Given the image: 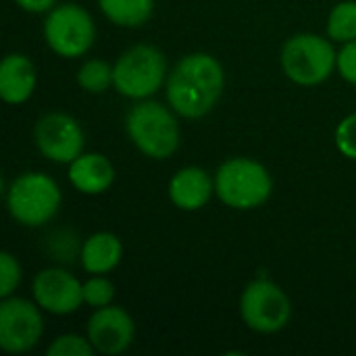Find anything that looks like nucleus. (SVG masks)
Returning <instances> with one entry per match:
<instances>
[{
	"instance_id": "obj_1",
	"label": "nucleus",
	"mask_w": 356,
	"mask_h": 356,
	"mask_svg": "<svg viewBox=\"0 0 356 356\" xmlns=\"http://www.w3.org/2000/svg\"><path fill=\"white\" fill-rule=\"evenodd\" d=\"M225 88V73L221 63L207 54L194 52L184 56L167 77V102L186 117L198 119L215 108Z\"/></svg>"
},
{
	"instance_id": "obj_2",
	"label": "nucleus",
	"mask_w": 356,
	"mask_h": 356,
	"mask_svg": "<svg viewBox=\"0 0 356 356\" xmlns=\"http://www.w3.org/2000/svg\"><path fill=\"white\" fill-rule=\"evenodd\" d=\"M173 113V108L148 98L129 108L125 129L142 154L163 161L177 150L181 131Z\"/></svg>"
},
{
	"instance_id": "obj_3",
	"label": "nucleus",
	"mask_w": 356,
	"mask_h": 356,
	"mask_svg": "<svg viewBox=\"0 0 356 356\" xmlns=\"http://www.w3.org/2000/svg\"><path fill=\"white\" fill-rule=\"evenodd\" d=\"M273 179L259 161L236 156L225 161L215 175V194L236 211H250L269 200Z\"/></svg>"
},
{
	"instance_id": "obj_4",
	"label": "nucleus",
	"mask_w": 356,
	"mask_h": 356,
	"mask_svg": "<svg viewBox=\"0 0 356 356\" xmlns=\"http://www.w3.org/2000/svg\"><path fill=\"white\" fill-rule=\"evenodd\" d=\"M60 200L63 196L56 181L40 171L19 175L6 190L10 217L25 227H40L48 223L58 213Z\"/></svg>"
},
{
	"instance_id": "obj_5",
	"label": "nucleus",
	"mask_w": 356,
	"mask_h": 356,
	"mask_svg": "<svg viewBox=\"0 0 356 356\" xmlns=\"http://www.w3.org/2000/svg\"><path fill=\"white\" fill-rule=\"evenodd\" d=\"M338 65V52L327 38L296 33L282 48V69L298 86L323 83Z\"/></svg>"
},
{
	"instance_id": "obj_6",
	"label": "nucleus",
	"mask_w": 356,
	"mask_h": 356,
	"mask_svg": "<svg viewBox=\"0 0 356 356\" xmlns=\"http://www.w3.org/2000/svg\"><path fill=\"white\" fill-rule=\"evenodd\" d=\"M113 71L119 94L134 100H146L163 88L167 79V60L156 46L136 44L117 58Z\"/></svg>"
},
{
	"instance_id": "obj_7",
	"label": "nucleus",
	"mask_w": 356,
	"mask_h": 356,
	"mask_svg": "<svg viewBox=\"0 0 356 356\" xmlns=\"http://www.w3.org/2000/svg\"><path fill=\"white\" fill-rule=\"evenodd\" d=\"M44 40L58 56H83L96 40L94 19L75 2L54 6L44 21Z\"/></svg>"
},
{
	"instance_id": "obj_8",
	"label": "nucleus",
	"mask_w": 356,
	"mask_h": 356,
	"mask_svg": "<svg viewBox=\"0 0 356 356\" xmlns=\"http://www.w3.org/2000/svg\"><path fill=\"white\" fill-rule=\"evenodd\" d=\"M240 315L252 332L275 334L290 323L292 302L275 282L261 277L244 288L240 298Z\"/></svg>"
},
{
	"instance_id": "obj_9",
	"label": "nucleus",
	"mask_w": 356,
	"mask_h": 356,
	"mask_svg": "<svg viewBox=\"0 0 356 356\" xmlns=\"http://www.w3.org/2000/svg\"><path fill=\"white\" fill-rule=\"evenodd\" d=\"M44 334L38 302L25 298H2L0 305V348L10 355L31 350Z\"/></svg>"
},
{
	"instance_id": "obj_10",
	"label": "nucleus",
	"mask_w": 356,
	"mask_h": 356,
	"mask_svg": "<svg viewBox=\"0 0 356 356\" xmlns=\"http://www.w3.org/2000/svg\"><path fill=\"white\" fill-rule=\"evenodd\" d=\"M38 150L52 163H73L86 146V136L77 119L67 113H48L40 117L33 129Z\"/></svg>"
},
{
	"instance_id": "obj_11",
	"label": "nucleus",
	"mask_w": 356,
	"mask_h": 356,
	"mask_svg": "<svg viewBox=\"0 0 356 356\" xmlns=\"http://www.w3.org/2000/svg\"><path fill=\"white\" fill-rule=\"evenodd\" d=\"M33 300L52 315H71L83 302V284L65 269H44L33 277Z\"/></svg>"
},
{
	"instance_id": "obj_12",
	"label": "nucleus",
	"mask_w": 356,
	"mask_h": 356,
	"mask_svg": "<svg viewBox=\"0 0 356 356\" xmlns=\"http://www.w3.org/2000/svg\"><path fill=\"white\" fill-rule=\"evenodd\" d=\"M88 338L96 353L117 356L131 346L136 338V325L129 313L121 307L111 305L94 309V315L88 321Z\"/></svg>"
},
{
	"instance_id": "obj_13",
	"label": "nucleus",
	"mask_w": 356,
	"mask_h": 356,
	"mask_svg": "<svg viewBox=\"0 0 356 356\" xmlns=\"http://www.w3.org/2000/svg\"><path fill=\"white\" fill-rule=\"evenodd\" d=\"M215 192V179L200 167H184L169 181V198L181 211L202 209Z\"/></svg>"
},
{
	"instance_id": "obj_14",
	"label": "nucleus",
	"mask_w": 356,
	"mask_h": 356,
	"mask_svg": "<svg viewBox=\"0 0 356 356\" xmlns=\"http://www.w3.org/2000/svg\"><path fill=\"white\" fill-rule=\"evenodd\" d=\"M69 181L77 192L96 196L113 186L115 167L104 154L81 152L73 163H69Z\"/></svg>"
},
{
	"instance_id": "obj_15",
	"label": "nucleus",
	"mask_w": 356,
	"mask_h": 356,
	"mask_svg": "<svg viewBox=\"0 0 356 356\" xmlns=\"http://www.w3.org/2000/svg\"><path fill=\"white\" fill-rule=\"evenodd\" d=\"M38 73L25 54H6L0 63V96L8 104H23L35 90Z\"/></svg>"
},
{
	"instance_id": "obj_16",
	"label": "nucleus",
	"mask_w": 356,
	"mask_h": 356,
	"mask_svg": "<svg viewBox=\"0 0 356 356\" xmlns=\"http://www.w3.org/2000/svg\"><path fill=\"white\" fill-rule=\"evenodd\" d=\"M123 259V246L121 240L111 232H98L92 234L79 250V261L83 269L92 275H104L111 273Z\"/></svg>"
},
{
	"instance_id": "obj_17",
	"label": "nucleus",
	"mask_w": 356,
	"mask_h": 356,
	"mask_svg": "<svg viewBox=\"0 0 356 356\" xmlns=\"http://www.w3.org/2000/svg\"><path fill=\"white\" fill-rule=\"evenodd\" d=\"M104 17L121 27L144 25L154 8V0H98Z\"/></svg>"
},
{
	"instance_id": "obj_18",
	"label": "nucleus",
	"mask_w": 356,
	"mask_h": 356,
	"mask_svg": "<svg viewBox=\"0 0 356 356\" xmlns=\"http://www.w3.org/2000/svg\"><path fill=\"white\" fill-rule=\"evenodd\" d=\"M327 38L340 44L356 40V0L336 4L327 17Z\"/></svg>"
},
{
	"instance_id": "obj_19",
	"label": "nucleus",
	"mask_w": 356,
	"mask_h": 356,
	"mask_svg": "<svg viewBox=\"0 0 356 356\" xmlns=\"http://www.w3.org/2000/svg\"><path fill=\"white\" fill-rule=\"evenodd\" d=\"M77 83L88 94H104L111 86H115V71L108 63L100 58H92L79 67Z\"/></svg>"
},
{
	"instance_id": "obj_20",
	"label": "nucleus",
	"mask_w": 356,
	"mask_h": 356,
	"mask_svg": "<svg viewBox=\"0 0 356 356\" xmlns=\"http://www.w3.org/2000/svg\"><path fill=\"white\" fill-rule=\"evenodd\" d=\"M113 300H115V286L104 275H92L83 284V302L90 305L92 309L111 307Z\"/></svg>"
},
{
	"instance_id": "obj_21",
	"label": "nucleus",
	"mask_w": 356,
	"mask_h": 356,
	"mask_svg": "<svg viewBox=\"0 0 356 356\" xmlns=\"http://www.w3.org/2000/svg\"><path fill=\"white\" fill-rule=\"evenodd\" d=\"M48 356H92L96 350L90 342V338L77 336V334H65L58 336L50 346Z\"/></svg>"
},
{
	"instance_id": "obj_22",
	"label": "nucleus",
	"mask_w": 356,
	"mask_h": 356,
	"mask_svg": "<svg viewBox=\"0 0 356 356\" xmlns=\"http://www.w3.org/2000/svg\"><path fill=\"white\" fill-rule=\"evenodd\" d=\"M21 282V267L10 252L0 254V296L8 298Z\"/></svg>"
},
{
	"instance_id": "obj_23",
	"label": "nucleus",
	"mask_w": 356,
	"mask_h": 356,
	"mask_svg": "<svg viewBox=\"0 0 356 356\" xmlns=\"http://www.w3.org/2000/svg\"><path fill=\"white\" fill-rule=\"evenodd\" d=\"M336 146L344 156L356 161V113L340 121L336 129Z\"/></svg>"
},
{
	"instance_id": "obj_24",
	"label": "nucleus",
	"mask_w": 356,
	"mask_h": 356,
	"mask_svg": "<svg viewBox=\"0 0 356 356\" xmlns=\"http://www.w3.org/2000/svg\"><path fill=\"white\" fill-rule=\"evenodd\" d=\"M336 69L342 75V79H346L348 83L356 86V40L346 42L342 46V50L338 52V65H336Z\"/></svg>"
},
{
	"instance_id": "obj_25",
	"label": "nucleus",
	"mask_w": 356,
	"mask_h": 356,
	"mask_svg": "<svg viewBox=\"0 0 356 356\" xmlns=\"http://www.w3.org/2000/svg\"><path fill=\"white\" fill-rule=\"evenodd\" d=\"M27 13H50L56 0H15Z\"/></svg>"
}]
</instances>
